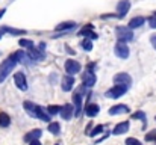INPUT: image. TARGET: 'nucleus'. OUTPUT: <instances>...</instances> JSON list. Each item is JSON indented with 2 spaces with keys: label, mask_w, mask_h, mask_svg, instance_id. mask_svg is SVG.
I'll list each match as a JSON object with an SVG mask.
<instances>
[{
  "label": "nucleus",
  "mask_w": 156,
  "mask_h": 145,
  "mask_svg": "<svg viewBox=\"0 0 156 145\" xmlns=\"http://www.w3.org/2000/svg\"><path fill=\"white\" fill-rule=\"evenodd\" d=\"M47 129H49V132H50L52 135H59V133H61V126H59V123H50Z\"/></svg>",
  "instance_id": "23"
},
{
  "label": "nucleus",
  "mask_w": 156,
  "mask_h": 145,
  "mask_svg": "<svg viewBox=\"0 0 156 145\" xmlns=\"http://www.w3.org/2000/svg\"><path fill=\"white\" fill-rule=\"evenodd\" d=\"M127 89H129V86H126V85H114L111 89L106 91L105 95L108 98H120L121 95H124L127 92Z\"/></svg>",
  "instance_id": "3"
},
{
  "label": "nucleus",
  "mask_w": 156,
  "mask_h": 145,
  "mask_svg": "<svg viewBox=\"0 0 156 145\" xmlns=\"http://www.w3.org/2000/svg\"><path fill=\"white\" fill-rule=\"evenodd\" d=\"M76 26H77V23H74V21H65V23H61V24H58V26L55 27V30H56V32H61V30L67 32V30L76 29Z\"/></svg>",
  "instance_id": "17"
},
{
  "label": "nucleus",
  "mask_w": 156,
  "mask_h": 145,
  "mask_svg": "<svg viewBox=\"0 0 156 145\" xmlns=\"http://www.w3.org/2000/svg\"><path fill=\"white\" fill-rule=\"evenodd\" d=\"M27 57L32 60H41V59H44V51H43V48H27Z\"/></svg>",
  "instance_id": "11"
},
{
  "label": "nucleus",
  "mask_w": 156,
  "mask_h": 145,
  "mask_svg": "<svg viewBox=\"0 0 156 145\" xmlns=\"http://www.w3.org/2000/svg\"><path fill=\"white\" fill-rule=\"evenodd\" d=\"M29 145H41V142L40 141H34V142H30Z\"/></svg>",
  "instance_id": "37"
},
{
  "label": "nucleus",
  "mask_w": 156,
  "mask_h": 145,
  "mask_svg": "<svg viewBox=\"0 0 156 145\" xmlns=\"http://www.w3.org/2000/svg\"><path fill=\"white\" fill-rule=\"evenodd\" d=\"M93 29H94V26H93V24H88V26H85L83 29L79 30V35H80V36H82V35H88L90 32H93Z\"/></svg>",
  "instance_id": "27"
},
{
  "label": "nucleus",
  "mask_w": 156,
  "mask_h": 145,
  "mask_svg": "<svg viewBox=\"0 0 156 145\" xmlns=\"http://www.w3.org/2000/svg\"><path fill=\"white\" fill-rule=\"evenodd\" d=\"M47 112H49L50 115H56V113H61V107H59V106H55V104H53V106H49V107H47Z\"/></svg>",
  "instance_id": "29"
},
{
  "label": "nucleus",
  "mask_w": 156,
  "mask_h": 145,
  "mask_svg": "<svg viewBox=\"0 0 156 145\" xmlns=\"http://www.w3.org/2000/svg\"><path fill=\"white\" fill-rule=\"evenodd\" d=\"M87 38H90V40H97V35H96L94 32H90V33L87 35Z\"/></svg>",
  "instance_id": "35"
},
{
  "label": "nucleus",
  "mask_w": 156,
  "mask_h": 145,
  "mask_svg": "<svg viewBox=\"0 0 156 145\" xmlns=\"http://www.w3.org/2000/svg\"><path fill=\"white\" fill-rule=\"evenodd\" d=\"M130 9V2L129 0H120L117 3V17L118 18H123Z\"/></svg>",
  "instance_id": "7"
},
{
  "label": "nucleus",
  "mask_w": 156,
  "mask_h": 145,
  "mask_svg": "<svg viewBox=\"0 0 156 145\" xmlns=\"http://www.w3.org/2000/svg\"><path fill=\"white\" fill-rule=\"evenodd\" d=\"M37 118L44 121V123H50V113L47 112V109L38 106V110H37Z\"/></svg>",
  "instance_id": "19"
},
{
  "label": "nucleus",
  "mask_w": 156,
  "mask_h": 145,
  "mask_svg": "<svg viewBox=\"0 0 156 145\" xmlns=\"http://www.w3.org/2000/svg\"><path fill=\"white\" fill-rule=\"evenodd\" d=\"M114 82H115V85H126V86H130L132 77H130L127 73H118V74L114 76Z\"/></svg>",
  "instance_id": "8"
},
{
  "label": "nucleus",
  "mask_w": 156,
  "mask_h": 145,
  "mask_svg": "<svg viewBox=\"0 0 156 145\" xmlns=\"http://www.w3.org/2000/svg\"><path fill=\"white\" fill-rule=\"evenodd\" d=\"M11 124V118L8 113H0V127H8Z\"/></svg>",
  "instance_id": "24"
},
{
  "label": "nucleus",
  "mask_w": 156,
  "mask_h": 145,
  "mask_svg": "<svg viewBox=\"0 0 156 145\" xmlns=\"http://www.w3.org/2000/svg\"><path fill=\"white\" fill-rule=\"evenodd\" d=\"M73 106H74V115L79 116L80 112H82V95H80V91L74 92V95H73Z\"/></svg>",
  "instance_id": "12"
},
{
  "label": "nucleus",
  "mask_w": 156,
  "mask_h": 145,
  "mask_svg": "<svg viewBox=\"0 0 156 145\" xmlns=\"http://www.w3.org/2000/svg\"><path fill=\"white\" fill-rule=\"evenodd\" d=\"M132 118H133V119H141V121H146V113H144V112H135V113L132 115Z\"/></svg>",
  "instance_id": "31"
},
{
  "label": "nucleus",
  "mask_w": 156,
  "mask_h": 145,
  "mask_svg": "<svg viewBox=\"0 0 156 145\" xmlns=\"http://www.w3.org/2000/svg\"><path fill=\"white\" fill-rule=\"evenodd\" d=\"M146 139H147V141H156V130L150 132V133L146 136Z\"/></svg>",
  "instance_id": "33"
},
{
  "label": "nucleus",
  "mask_w": 156,
  "mask_h": 145,
  "mask_svg": "<svg viewBox=\"0 0 156 145\" xmlns=\"http://www.w3.org/2000/svg\"><path fill=\"white\" fill-rule=\"evenodd\" d=\"M126 145H141V142L135 138H127L126 139Z\"/></svg>",
  "instance_id": "32"
},
{
  "label": "nucleus",
  "mask_w": 156,
  "mask_h": 145,
  "mask_svg": "<svg viewBox=\"0 0 156 145\" xmlns=\"http://www.w3.org/2000/svg\"><path fill=\"white\" fill-rule=\"evenodd\" d=\"M59 115H61L62 119H65V121L71 119V116L74 115V106H73V104H64V106L61 107V113H59Z\"/></svg>",
  "instance_id": "10"
},
{
  "label": "nucleus",
  "mask_w": 156,
  "mask_h": 145,
  "mask_svg": "<svg viewBox=\"0 0 156 145\" xmlns=\"http://www.w3.org/2000/svg\"><path fill=\"white\" fill-rule=\"evenodd\" d=\"M23 107H24V110L30 115V116H34V118H37V110H38V106L35 104V103H32V101H24L23 103Z\"/></svg>",
  "instance_id": "16"
},
{
  "label": "nucleus",
  "mask_w": 156,
  "mask_h": 145,
  "mask_svg": "<svg viewBox=\"0 0 156 145\" xmlns=\"http://www.w3.org/2000/svg\"><path fill=\"white\" fill-rule=\"evenodd\" d=\"M41 135H43V130L41 129H35V130H32V132H29L26 136H24V141L26 142H34V141H40V138H41Z\"/></svg>",
  "instance_id": "15"
},
{
  "label": "nucleus",
  "mask_w": 156,
  "mask_h": 145,
  "mask_svg": "<svg viewBox=\"0 0 156 145\" xmlns=\"http://www.w3.org/2000/svg\"><path fill=\"white\" fill-rule=\"evenodd\" d=\"M73 85H74V79H73V76H64L62 77V82H61V88H62V91L64 92H68V91H71L73 89Z\"/></svg>",
  "instance_id": "13"
},
{
  "label": "nucleus",
  "mask_w": 156,
  "mask_h": 145,
  "mask_svg": "<svg viewBox=\"0 0 156 145\" xmlns=\"http://www.w3.org/2000/svg\"><path fill=\"white\" fill-rule=\"evenodd\" d=\"M150 43H152V46H153V48L156 50V33H155V35H152V36H150Z\"/></svg>",
  "instance_id": "34"
},
{
  "label": "nucleus",
  "mask_w": 156,
  "mask_h": 145,
  "mask_svg": "<svg viewBox=\"0 0 156 145\" xmlns=\"http://www.w3.org/2000/svg\"><path fill=\"white\" fill-rule=\"evenodd\" d=\"M82 47H83V50H87V51H90V50H93V43H91V40H83L82 41Z\"/></svg>",
  "instance_id": "28"
},
{
  "label": "nucleus",
  "mask_w": 156,
  "mask_h": 145,
  "mask_svg": "<svg viewBox=\"0 0 156 145\" xmlns=\"http://www.w3.org/2000/svg\"><path fill=\"white\" fill-rule=\"evenodd\" d=\"M149 26L152 29H156V12H153L150 17H149Z\"/></svg>",
  "instance_id": "30"
},
{
  "label": "nucleus",
  "mask_w": 156,
  "mask_h": 145,
  "mask_svg": "<svg viewBox=\"0 0 156 145\" xmlns=\"http://www.w3.org/2000/svg\"><path fill=\"white\" fill-rule=\"evenodd\" d=\"M144 23H146V18H144V17H133V18L129 21V27L133 30V29H138V27H141Z\"/></svg>",
  "instance_id": "21"
},
{
  "label": "nucleus",
  "mask_w": 156,
  "mask_h": 145,
  "mask_svg": "<svg viewBox=\"0 0 156 145\" xmlns=\"http://www.w3.org/2000/svg\"><path fill=\"white\" fill-rule=\"evenodd\" d=\"M103 132V126H96L93 130H91V133H90V136L91 138H94V136H99L100 133Z\"/></svg>",
  "instance_id": "25"
},
{
  "label": "nucleus",
  "mask_w": 156,
  "mask_h": 145,
  "mask_svg": "<svg viewBox=\"0 0 156 145\" xmlns=\"http://www.w3.org/2000/svg\"><path fill=\"white\" fill-rule=\"evenodd\" d=\"M123 113H129V106L117 104V106H112L109 109V115H123Z\"/></svg>",
  "instance_id": "14"
},
{
  "label": "nucleus",
  "mask_w": 156,
  "mask_h": 145,
  "mask_svg": "<svg viewBox=\"0 0 156 145\" xmlns=\"http://www.w3.org/2000/svg\"><path fill=\"white\" fill-rule=\"evenodd\" d=\"M82 80H83L82 85H83L85 88H93V86L96 85V80H97V79H96V74H94L91 70H88V71L82 76Z\"/></svg>",
  "instance_id": "9"
},
{
  "label": "nucleus",
  "mask_w": 156,
  "mask_h": 145,
  "mask_svg": "<svg viewBox=\"0 0 156 145\" xmlns=\"http://www.w3.org/2000/svg\"><path fill=\"white\" fill-rule=\"evenodd\" d=\"M80 68H82V65L74 59H68L65 62V71L68 73V76H74V74L80 73Z\"/></svg>",
  "instance_id": "5"
},
{
  "label": "nucleus",
  "mask_w": 156,
  "mask_h": 145,
  "mask_svg": "<svg viewBox=\"0 0 156 145\" xmlns=\"http://www.w3.org/2000/svg\"><path fill=\"white\" fill-rule=\"evenodd\" d=\"M14 83H15V86H17L20 91H26V89H27V82H26L24 73H21V71L15 73V74H14Z\"/></svg>",
  "instance_id": "6"
},
{
  "label": "nucleus",
  "mask_w": 156,
  "mask_h": 145,
  "mask_svg": "<svg viewBox=\"0 0 156 145\" xmlns=\"http://www.w3.org/2000/svg\"><path fill=\"white\" fill-rule=\"evenodd\" d=\"M99 112H100V107H99L97 104H94V103H91V104H88V106L85 107V115L90 116V118H94Z\"/></svg>",
  "instance_id": "18"
},
{
  "label": "nucleus",
  "mask_w": 156,
  "mask_h": 145,
  "mask_svg": "<svg viewBox=\"0 0 156 145\" xmlns=\"http://www.w3.org/2000/svg\"><path fill=\"white\" fill-rule=\"evenodd\" d=\"M55 145H59V144H55Z\"/></svg>",
  "instance_id": "38"
},
{
  "label": "nucleus",
  "mask_w": 156,
  "mask_h": 145,
  "mask_svg": "<svg viewBox=\"0 0 156 145\" xmlns=\"http://www.w3.org/2000/svg\"><path fill=\"white\" fill-rule=\"evenodd\" d=\"M5 12H6V9H5V8H3V9H0V18L5 15Z\"/></svg>",
  "instance_id": "36"
},
{
  "label": "nucleus",
  "mask_w": 156,
  "mask_h": 145,
  "mask_svg": "<svg viewBox=\"0 0 156 145\" xmlns=\"http://www.w3.org/2000/svg\"><path fill=\"white\" fill-rule=\"evenodd\" d=\"M114 51H115V54H117L120 59H127L129 54H130V50L127 47V44H126V43H121V41H118V43L115 44Z\"/></svg>",
  "instance_id": "4"
},
{
  "label": "nucleus",
  "mask_w": 156,
  "mask_h": 145,
  "mask_svg": "<svg viewBox=\"0 0 156 145\" xmlns=\"http://www.w3.org/2000/svg\"><path fill=\"white\" fill-rule=\"evenodd\" d=\"M2 32H8L11 35H24L26 30H21V29H12V27H2Z\"/></svg>",
  "instance_id": "22"
},
{
  "label": "nucleus",
  "mask_w": 156,
  "mask_h": 145,
  "mask_svg": "<svg viewBox=\"0 0 156 145\" xmlns=\"http://www.w3.org/2000/svg\"><path fill=\"white\" fill-rule=\"evenodd\" d=\"M21 59H26L24 53L23 51H17V53H12L9 54L0 65V83L9 76V73H12V70L15 68V65L21 60Z\"/></svg>",
  "instance_id": "1"
},
{
  "label": "nucleus",
  "mask_w": 156,
  "mask_h": 145,
  "mask_svg": "<svg viewBox=\"0 0 156 145\" xmlns=\"http://www.w3.org/2000/svg\"><path fill=\"white\" fill-rule=\"evenodd\" d=\"M18 44H20V47H24V48H32L34 47V43H32L30 40H20Z\"/></svg>",
  "instance_id": "26"
},
{
  "label": "nucleus",
  "mask_w": 156,
  "mask_h": 145,
  "mask_svg": "<svg viewBox=\"0 0 156 145\" xmlns=\"http://www.w3.org/2000/svg\"><path fill=\"white\" fill-rule=\"evenodd\" d=\"M115 36L118 38V41L121 43H127L133 40V32L129 26H118L115 29Z\"/></svg>",
  "instance_id": "2"
},
{
  "label": "nucleus",
  "mask_w": 156,
  "mask_h": 145,
  "mask_svg": "<svg viewBox=\"0 0 156 145\" xmlns=\"http://www.w3.org/2000/svg\"><path fill=\"white\" fill-rule=\"evenodd\" d=\"M129 130V121H124V123H120V124H117L115 127H114V130H112V133L114 135H123V133H126Z\"/></svg>",
  "instance_id": "20"
}]
</instances>
